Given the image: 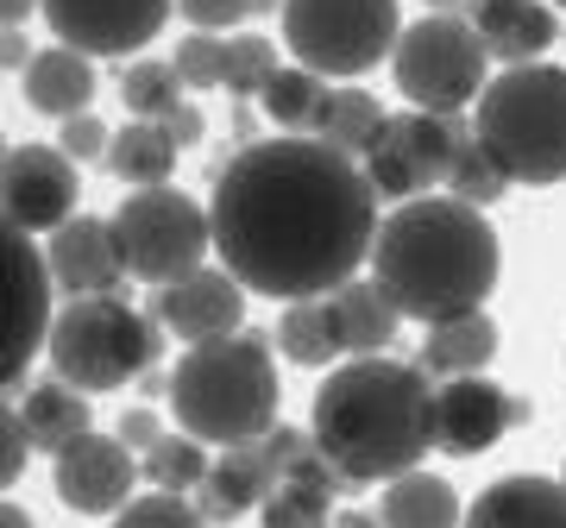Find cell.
<instances>
[{"mask_svg":"<svg viewBox=\"0 0 566 528\" xmlns=\"http://www.w3.org/2000/svg\"><path fill=\"white\" fill-rule=\"evenodd\" d=\"M378 233V196L359 163L322 139H259L214 177L208 240L240 289L303 303L359 277Z\"/></svg>","mask_w":566,"mask_h":528,"instance_id":"1","label":"cell"},{"mask_svg":"<svg viewBox=\"0 0 566 528\" xmlns=\"http://www.w3.org/2000/svg\"><path fill=\"white\" fill-rule=\"evenodd\" d=\"M497 233L485 208H465L453 196H416L397 202L371 233V284L390 296L409 321H453L485 308L497 289Z\"/></svg>","mask_w":566,"mask_h":528,"instance_id":"2","label":"cell"},{"mask_svg":"<svg viewBox=\"0 0 566 528\" xmlns=\"http://www.w3.org/2000/svg\"><path fill=\"white\" fill-rule=\"evenodd\" d=\"M308 441L327 466L353 485H390L397 472H416L434 447V384L422 366L403 359H346L322 378Z\"/></svg>","mask_w":566,"mask_h":528,"instance_id":"3","label":"cell"},{"mask_svg":"<svg viewBox=\"0 0 566 528\" xmlns=\"http://www.w3.org/2000/svg\"><path fill=\"white\" fill-rule=\"evenodd\" d=\"M283 384L271 366V340L259 334H221L189 346L170 371V415L202 447H240L277 422Z\"/></svg>","mask_w":566,"mask_h":528,"instance_id":"4","label":"cell"},{"mask_svg":"<svg viewBox=\"0 0 566 528\" xmlns=\"http://www.w3.org/2000/svg\"><path fill=\"white\" fill-rule=\"evenodd\" d=\"M472 139L504 183H566V70L560 63H510L479 88Z\"/></svg>","mask_w":566,"mask_h":528,"instance_id":"5","label":"cell"},{"mask_svg":"<svg viewBox=\"0 0 566 528\" xmlns=\"http://www.w3.org/2000/svg\"><path fill=\"white\" fill-rule=\"evenodd\" d=\"M44 352L63 384L95 397V390H120L158 366L164 334L151 315L126 308L120 296H70V308L44 327Z\"/></svg>","mask_w":566,"mask_h":528,"instance_id":"6","label":"cell"},{"mask_svg":"<svg viewBox=\"0 0 566 528\" xmlns=\"http://www.w3.org/2000/svg\"><path fill=\"white\" fill-rule=\"evenodd\" d=\"M283 44L315 76H365L403 32L397 0H283Z\"/></svg>","mask_w":566,"mask_h":528,"instance_id":"7","label":"cell"},{"mask_svg":"<svg viewBox=\"0 0 566 528\" xmlns=\"http://www.w3.org/2000/svg\"><path fill=\"white\" fill-rule=\"evenodd\" d=\"M114 252H120V271L139 277V284H177L189 277L196 264H208L214 240H208V208L189 202L182 189L158 183V189H139L114 208Z\"/></svg>","mask_w":566,"mask_h":528,"instance_id":"8","label":"cell"},{"mask_svg":"<svg viewBox=\"0 0 566 528\" xmlns=\"http://www.w3.org/2000/svg\"><path fill=\"white\" fill-rule=\"evenodd\" d=\"M390 70H397V88L416 114H465L479 102V88L491 82L485 44L460 13H428L409 32H397Z\"/></svg>","mask_w":566,"mask_h":528,"instance_id":"9","label":"cell"},{"mask_svg":"<svg viewBox=\"0 0 566 528\" xmlns=\"http://www.w3.org/2000/svg\"><path fill=\"white\" fill-rule=\"evenodd\" d=\"M472 126L460 120V114H390L385 133L371 139V151H365L359 177L371 183V196L378 202H416V196H428L434 183H447V163H453V145L465 139Z\"/></svg>","mask_w":566,"mask_h":528,"instance_id":"10","label":"cell"},{"mask_svg":"<svg viewBox=\"0 0 566 528\" xmlns=\"http://www.w3.org/2000/svg\"><path fill=\"white\" fill-rule=\"evenodd\" d=\"M51 327V271L32 233L0 221V390H13L44 352Z\"/></svg>","mask_w":566,"mask_h":528,"instance_id":"11","label":"cell"},{"mask_svg":"<svg viewBox=\"0 0 566 528\" xmlns=\"http://www.w3.org/2000/svg\"><path fill=\"white\" fill-rule=\"evenodd\" d=\"M76 163L57 145H7L0 158V221L20 233H57L76 214Z\"/></svg>","mask_w":566,"mask_h":528,"instance_id":"12","label":"cell"},{"mask_svg":"<svg viewBox=\"0 0 566 528\" xmlns=\"http://www.w3.org/2000/svg\"><path fill=\"white\" fill-rule=\"evenodd\" d=\"M39 13L51 20L57 44H70L95 63L145 51L170 20V0H39Z\"/></svg>","mask_w":566,"mask_h":528,"instance_id":"13","label":"cell"},{"mask_svg":"<svg viewBox=\"0 0 566 528\" xmlns=\"http://www.w3.org/2000/svg\"><path fill=\"white\" fill-rule=\"evenodd\" d=\"M528 422L523 397H504L485 371L472 378H447L434 390V447L453 453V460H472V453H491L504 441V427Z\"/></svg>","mask_w":566,"mask_h":528,"instance_id":"14","label":"cell"},{"mask_svg":"<svg viewBox=\"0 0 566 528\" xmlns=\"http://www.w3.org/2000/svg\"><path fill=\"white\" fill-rule=\"evenodd\" d=\"M57 460V472H51V485H57V497L76 516H114V509L133 504V485H139V460L114 441V434H82V441H70L63 453H51Z\"/></svg>","mask_w":566,"mask_h":528,"instance_id":"15","label":"cell"},{"mask_svg":"<svg viewBox=\"0 0 566 528\" xmlns=\"http://www.w3.org/2000/svg\"><path fill=\"white\" fill-rule=\"evenodd\" d=\"M151 321L170 327V334L189 340V346L221 340V334H240L245 289L233 284V271H221V264H196V271L177 277V284H158V296H151Z\"/></svg>","mask_w":566,"mask_h":528,"instance_id":"16","label":"cell"},{"mask_svg":"<svg viewBox=\"0 0 566 528\" xmlns=\"http://www.w3.org/2000/svg\"><path fill=\"white\" fill-rule=\"evenodd\" d=\"M44 271H51V289H70V296H114L120 277H126L107 221H88V214H70V221L51 233Z\"/></svg>","mask_w":566,"mask_h":528,"instance_id":"17","label":"cell"},{"mask_svg":"<svg viewBox=\"0 0 566 528\" xmlns=\"http://www.w3.org/2000/svg\"><path fill=\"white\" fill-rule=\"evenodd\" d=\"M271 485H277V466H271L264 441H240V447H221V460H208L202 485H196V509L208 528H227L233 516L259 509Z\"/></svg>","mask_w":566,"mask_h":528,"instance_id":"18","label":"cell"},{"mask_svg":"<svg viewBox=\"0 0 566 528\" xmlns=\"http://www.w3.org/2000/svg\"><path fill=\"white\" fill-rule=\"evenodd\" d=\"M340 490H346V478L327 466L322 453H315V441H308V447L283 466V478L271 485L259 516H264V528H334V497H340Z\"/></svg>","mask_w":566,"mask_h":528,"instance_id":"19","label":"cell"},{"mask_svg":"<svg viewBox=\"0 0 566 528\" xmlns=\"http://www.w3.org/2000/svg\"><path fill=\"white\" fill-rule=\"evenodd\" d=\"M460 528H566V485L560 478H535V472L497 478L491 490L472 497Z\"/></svg>","mask_w":566,"mask_h":528,"instance_id":"20","label":"cell"},{"mask_svg":"<svg viewBox=\"0 0 566 528\" xmlns=\"http://www.w3.org/2000/svg\"><path fill=\"white\" fill-rule=\"evenodd\" d=\"M465 25L479 32L485 57H504V63H535L547 44L560 39L547 0H472Z\"/></svg>","mask_w":566,"mask_h":528,"instance_id":"21","label":"cell"},{"mask_svg":"<svg viewBox=\"0 0 566 528\" xmlns=\"http://www.w3.org/2000/svg\"><path fill=\"white\" fill-rule=\"evenodd\" d=\"M327 321H334V340H340V352H353V359H371V352H385V346L397 340L403 315L390 308V296H385L378 284L346 277L340 289H327Z\"/></svg>","mask_w":566,"mask_h":528,"instance_id":"22","label":"cell"},{"mask_svg":"<svg viewBox=\"0 0 566 528\" xmlns=\"http://www.w3.org/2000/svg\"><path fill=\"white\" fill-rule=\"evenodd\" d=\"M25 102L39 114H51V120L88 114V102H95V63L82 51H70V44L32 51V63H25Z\"/></svg>","mask_w":566,"mask_h":528,"instance_id":"23","label":"cell"},{"mask_svg":"<svg viewBox=\"0 0 566 528\" xmlns=\"http://www.w3.org/2000/svg\"><path fill=\"white\" fill-rule=\"evenodd\" d=\"M491 359H497V321H491L485 308L428 327V346H422L428 378H472V371H485Z\"/></svg>","mask_w":566,"mask_h":528,"instance_id":"24","label":"cell"},{"mask_svg":"<svg viewBox=\"0 0 566 528\" xmlns=\"http://www.w3.org/2000/svg\"><path fill=\"white\" fill-rule=\"evenodd\" d=\"M460 490L434 478V472H397L378 497V522L385 528H460Z\"/></svg>","mask_w":566,"mask_h":528,"instance_id":"25","label":"cell"},{"mask_svg":"<svg viewBox=\"0 0 566 528\" xmlns=\"http://www.w3.org/2000/svg\"><path fill=\"white\" fill-rule=\"evenodd\" d=\"M20 422H25L32 453H63L70 441H82V434L95 427V409H88V397H82V390H70L63 378H51V384L25 390Z\"/></svg>","mask_w":566,"mask_h":528,"instance_id":"26","label":"cell"},{"mask_svg":"<svg viewBox=\"0 0 566 528\" xmlns=\"http://www.w3.org/2000/svg\"><path fill=\"white\" fill-rule=\"evenodd\" d=\"M385 107H378V95H365V88H327L322 95V114H315V139L327 145V151H340V158H365L371 151V139L385 133Z\"/></svg>","mask_w":566,"mask_h":528,"instance_id":"27","label":"cell"},{"mask_svg":"<svg viewBox=\"0 0 566 528\" xmlns=\"http://www.w3.org/2000/svg\"><path fill=\"white\" fill-rule=\"evenodd\" d=\"M107 170L133 189H158L177 170V145H170V133L158 120H133L120 133H107Z\"/></svg>","mask_w":566,"mask_h":528,"instance_id":"28","label":"cell"},{"mask_svg":"<svg viewBox=\"0 0 566 528\" xmlns=\"http://www.w3.org/2000/svg\"><path fill=\"white\" fill-rule=\"evenodd\" d=\"M277 352L290 366L322 371L340 359V340H334V321H327V296H303V303H283L277 321Z\"/></svg>","mask_w":566,"mask_h":528,"instance_id":"29","label":"cell"},{"mask_svg":"<svg viewBox=\"0 0 566 528\" xmlns=\"http://www.w3.org/2000/svg\"><path fill=\"white\" fill-rule=\"evenodd\" d=\"M322 76L315 70H303V63H290V70H271L264 76V88H259V107L271 114V126H283L290 139H303L308 126H315V114H322Z\"/></svg>","mask_w":566,"mask_h":528,"instance_id":"30","label":"cell"},{"mask_svg":"<svg viewBox=\"0 0 566 528\" xmlns=\"http://www.w3.org/2000/svg\"><path fill=\"white\" fill-rule=\"evenodd\" d=\"M202 472H208V447L202 441H189V434H158L151 447H145L139 460V478L151 490H177V497H189V490L202 485Z\"/></svg>","mask_w":566,"mask_h":528,"instance_id":"31","label":"cell"},{"mask_svg":"<svg viewBox=\"0 0 566 528\" xmlns=\"http://www.w3.org/2000/svg\"><path fill=\"white\" fill-rule=\"evenodd\" d=\"M120 102L133 107V120H164V114L182 102V82L164 57H139L120 76Z\"/></svg>","mask_w":566,"mask_h":528,"instance_id":"32","label":"cell"},{"mask_svg":"<svg viewBox=\"0 0 566 528\" xmlns=\"http://www.w3.org/2000/svg\"><path fill=\"white\" fill-rule=\"evenodd\" d=\"M447 189H453V202H465V208H491L510 183H504V170L479 151V139L465 133V139L453 145V163H447Z\"/></svg>","mask_w":566,"mask_h":528,"instance_id":"33","label":"cell"},{"mask_svg":"<svg viewBox=\"0 0 566 528\" xmlns=\"http://www.w3.org/2000/svg\"><path fill=\"white\" fill-rule=\"evenodd\" d=\"M271 70H277V44L264 39V32H240V39H227L221 88H233V95H259Z\"/></svg>","mask_w":566,"mask_h":528,"instance_id":"34","label":"cell"},{"mask_svg":"<svg viewBox=\"0 0 566 528\" xmlns=\"http://www.w3.org/2000/svg\"><path fill=\"white\" fill-rule=\"evenodd\" d=\"M114 528H208L202 509L177 497V490H151V497H133L126 509H114Z\"/></svg>","mask_w":566,"mask_h":528,"instance_id":"35","label":"cell"},{"mask_svg":"<svg viewBox=\"0 0 566 528\" xmlns=\"http://www.w3.org/2000/svg\"><path fill=\"white\" fill-rule=\"evenodd\" d=\"M170 70H177L182 88H221V70H227V39H214V32H189V39L177 44V57H170Z\"/></svg>","mask_w":566,"mask_h":528,"instance_id":"36","label":"cell"},{"mask_svg":"<svg viewBox=\"0 0 566 528\" xmlns=\"http://www.w3.org/2000/svg\"><path fill=\"white\" fill-rule=\"evenodd\" d=\"M170 7H177L196 32H214V39L233 32L240 20H252V0H170Z\"/></svg>","mask_w":566,"mask_h":528,"instance_id":"37","label":"cell"},{"mask_svg":"<svg viewBox=\"0 0 566 528\" xmlns=\"http://www.w3.org/2000/svg\"><path fill=\"white\" fill-rule=\"evenodd\" d=\"M25 460H32V441H25V422L13 403H0V490L20 485Z\"/></svg>","mask_w":566,"mask_h":528,"instance_id":"38","label":"cell"},{"mask_svg":"<svg viewBox=\"0 0 566 528\" xmlns=\"http://www.w3.org/2000/svg\"><path fill=\"white\" fill-rule=\"evenodd\" d=\"M57 151L70 163H88V158H107V126L95 120V114H70L57 133Z\"/></svg>","mask_w":566,"mask_h":528,"instance_id":"39","label":"cell"},{"mask_svg":"<svg viewBox=\"0 0 566 528\" xmlns=\"http://www.w3.org/2000/svg\"><path fill=\"white\" fill-rule=\"evenodd\" d=\"M158 434H164V427H158V415H151V409H126L120 427H114V441H120L126 453H145Z\"/></svg>","mask_w":566,"mask_h":528,"instance_id":"40","label":"cell"},{"mask_svg":"<svg viewBox=\"0 0 566 528\" xmlns=\"http://www.w3.org/2000/svg\"><path fill=\"white\" fill-rule=\"evenodd\" d=\"M158 126L170 133V145H177V151H182V145H196V139H202V114H196L189 102H177V107H170V114H164Z\"/></svg>","mask_w":566,"mask_h":528,"instance_id":"41","label":"cell"},{"mask_svg":"<svg viewBox=\"0 0 566 528\" xmlns=\"http://www.w3.org/2000/svg\"><path fill=\"white\" fill-rule=\"evenodd\" d=\"M25 63H32V44H25L20 25H7L0 32V70H25Z\"/></svg>","mask_w":566,"mask_h":528,"instance_id":"42","label":"cell"},{"mask_svg":"<svg viewBox=\"0 0 566 528\" xmlns=\"http://www.w3.org/2000/svg\"><path fill=\"white\" fill-rule=\"evenodd\" d=\"M32 13H39V0H0V32L7 25H25Z\"/></svg>","mask_w":566,"mask_h":528,"instance_id":"43","label":"cell"},{"mask_svg":"<svg viewBox=\"0 0 566 528\" xmlns=\"http://www.w3.org/2000/svg\"><path fill=\"white\" fill-rule=\"evenodd\" d=\"M0 528H32V516H25L20 504H7V497H0Z\"/></svg>","mask_w":566,"mask_h":528,"instance_id":"44","label":"cell"},{"mask_svg":"<svg viewBox=\"0 0 566 528\" xmlns=\"http://www.w3.org/2000/svg\"><path fill=\"white\" fill-rule=\"evenodd\" d=\"M334 528H385L378 516H365V509H346V516H334Z\"/></svg>","mask_w":566,"mask_h":528,"instance_id":"45","label":"cell"},{"mask_svg":"<svg viewBox=\"0 0 566 528\" xmlns=\"http://www.w3.org/2000/svg\"><path fill=\"white\" fill-rule=\"evenodd\" d=\"M271 7H283V0H252V13H271Z\"/></svg>","mask_w":566,"mask_h":528,"instance_id":"46","label":"cell"},{"mask_svg":"<svg viewBox=\"0 0 566 528\" xmlns=\"http://www.w3.org/2000/svg\"><path fill=\"white\" fill-rule=\"evenodd\" d=\"M453 7H460V0H434V13H453Z\"/></svg>","mask_w":566,"mask_h":528,"instance_id":"47","label":"cell"},{"mask_svg":"<svg viewBox=\"0 0 566 528\" xmlns=\"http://www.w3.org/2000/svg\"><path fill=\"white\" fill-rule=\"evenodd\" d=\"M554 7H566V0H554Z\"/></svg>","mask_w":566,"mask_h":528,"instance_id":"48","label":"cell"},{"mask_svg":"<svg viewBox=\"0 0 566 528\" xmlns=\"http://www.w3.org/2000/svg\"><path fill=\"white\" fill-rule=\"evenodd\" d=\"M560 485H566V472H560Z\"/></svg>","mask_w":566,"mask_h":528,"instance_id":"49","label":"cell"}]
</instances>
